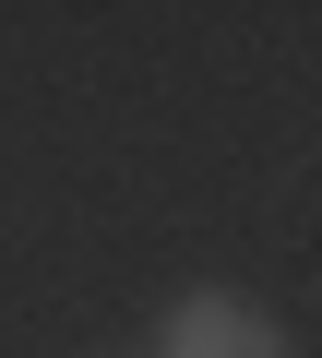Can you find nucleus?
I'll use <instances>...</instances> for the list:
<instances>
[{
    "instance_id": "nucleus-1",
    "label": "nucleus",
    "mask_w": 322,
    "mask_h": 358,
    "mask_svg": "<svg viewBox=\"0 0 322 358\" xmlns=\"http://www.w3.org/2000/svg\"><path fill=\"white\" fill-rule=\"evenodd\" d=\"M168 358H298L239 287H191L180 310H168Z\"/></svg>"
}]
</instances>
